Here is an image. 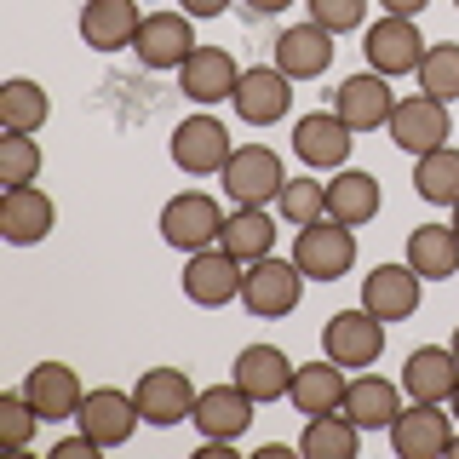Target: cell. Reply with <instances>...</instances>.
<instances>
[{"label":"cell","mask_w":459,"mask_h":459,"mask_svg":"<svg viewBox=\"0 0 459 459\" xmlns=\"http://www.w3.org/2000/svg\"><path fill=\"white\" fill-rule=\"evenodd\" d=\"M299 299H305V270L293 264V258H253L247 276H241V305H247L258 322H281V316L299 310Z\"/></svg>","instance_id":"1"},{"label":"cell","mask_w":459,"mask_h":459,"mask_svg":"<svg viewBox=\"0 0 459 459\" xmlns=\"http://www.w3.org/2000/svg\"><path fill=\"white\" fill-rule=\"evenodd\" d=\"M230 212L212 201L207 190H184L161 207V241L172 253H201V247H219V230Z\"/></svg>","instance_id":"2"},{"label":"cell","mask_w":459,"mask_h":459,"mask_svg":"<svg viewBox=\"0 0 459 459\" xmlns=\"http://www.w3.org/2000/svg\"><path fill=\"white\" fill-rule=\"evenodd\" d=\"M293 264L305 270V281H339L356 264V236L339 219H316L293 236Z\"/></svg>","instance_id":"3"},{"label":"cell","mask_w":459,"mask_h":459,"mask_svg":"<svg viewBox=\"0 0 459 459\" xmlns=\"http://www.w3.org/2000/svg\"><path fill=\"white\" fill-rule=\"evenodd\" d=\"M172 167L190 172V178H219L224 161L236 155V143H230V126L219 115H190V121L172 126Z\"/></svg>","instance_id":"4"},{"label":"cell","mask_w":459,"mask_h":459,"mask_svg":"<svg viewBox=\"0 0 459 459\" xmlns=\"http://www.w3.org/2000/svg\"><path fill=\"white\" fill-rule=\"evenodd\" d=\"M385 327H391V322H379V316L362 310V305L339 310V316H327V327H322V356H333L339 368L368 373L385 356Z\"/></svg>","instance_id":"5"},{"label":"cell","mask_w":459,"mask_h":459,"mask_svg":"<svg viewBox=\"0 0 459 459\" xmlns=\"http://www.w3.org/2000/svg\"><path fill=\"white\" fill-rule=\"evenodd\" d=\"M219 178H224V195L236 201V207H264V201L281 195L287 172H281V155L270 150V143H241L224 161Z\"/></svg>","instance_id":"6"},{"label":"cell","mask_w":459,"mask_h":459,"mask_svg":"<svg viewBox=\"0 0 459 459\" xmlns=\"http://www.w3.org/2000/svg\"><path fill=\"white\" fill-rule=\"evenodd\" d=\"M241 276H247V264H241L236 253H224V247H201V253L184 258L178 287H184V299H190V305L219 310V305H230V299H241Z\"/></svg>","instance_id":"7"},{"label":"cell","mask_w":459,"mask_h":459,"mask_svg":"<svg viewBox=\"0 0 459 459\" xmlns=\"http://www.w3.org/2000/svg\"><path fill=\"white\" fill-rule=\"evenodd\" d=\"M430 40L420 35V18H396V12H385L379 23H368V69H379V75H420V57H425Z\"/></svg>","instance_id":"8"},{"label":"cell","mask_w":459,"mask_h":459,"mask_svg":"<svg viewBox=\"0 0 459 459\" xmlns=\"http://www.w3.org/2000/svg\"><path fill=\"white\" fill-rule=\"evenodd\" d=\"M391 143L402 155H430V150H442L448 143V104L442 98H430V92H413V98H396V109H391Z\"/></svg>","instance_id":"9"},{"label":"cell","mask_w":459,"mask_h":459,"mask_svg":"<svg viewBox=\"0 0 459 459\" xmlns=\"http://www.w3.org/2000/svg\"><path fill=\"white\" fill-rule=\"evenodd\" d=\"M391 448L396 459H437L454 448V413L448 402H408L391 425Z\"/></svg>","instance_id":"10"},{"label":"cell","mask_w":459,"mask_h":459,"mask_svg":"<svg viewBox=\"0 0 459 459\" xmlns=\"http://www.w3.org/2000/svg\"><path fill=\"white\" fill-rule=\"evenodd\" d=\"M195 47H201V40H195V18H190V12H143L138 40H133V52H138L143 69H184V57H190Z\"/></svg>","instance_id":"11"},{"label":"cell","mask_w":459,"mask_h":459,"mask_svg":"<svg viewBox=\"0 0 459 459\" xmlns=\"http://www.w3.org/2000/svg\"><path fill=\"white\" fill-rule=\"evenodd\" d=\"M195 385H190V373L184 368H150L138 379V413H143V425H155V430H167V425H184V420H195Z\"/></svg>","instance_id":"12"},{"label":"cell","mask_w":459,"mask_h":459,"mask_svg":"<svg viewBox=\"0 0 459 459\" xmlns=\"http://www.w3.org/2000/svg\"><path fill=\"white\" fill-rule=\"evenodd\" d=\"M351 143H356V133L339 121V109H310L293 121V155L310 172H339L351 161Z\"/></svg>","instance_id":"13"},{"label":"cell","mask_w":459,"mask_h":459,"mask_svg":"<svg viewBox=\"0 0 459 459\" xmlns=\"http://www.w3.org/2000/svg\"><path fill=\"white\" fill-rule=\"evenodd\" d=\"M138 420H143V413H138L133 391H115V385L86 391L81 413H75V425L98 442V448H126V442H133V430H138Z\"/></svg>","instance_id":"14"},{"label":"cell","mask_w":459,"mask_h":459,"mask_svg":"<svg viewBox=\"0 0 459 459\" xmlns=\"http://www.w3.org/2000/svg\"><path fill=\"white\" fill-rule=\"evenodd\" d=\"M333 109H339V121L351 126V133H379V126H391V109H396L391 75H379V69H362V75L339 81Z\"/></svg>","instance_id":"15"},{"label":"cell","mask_w":459,"mask_h":459,"mask_svg":"<svg viewBox=\"0 0 459 459\" xmlns=\"http://www.w3.org/2000/svg\"><path fill=\"white\" fill-rule=\"evenodd\" d=\"M425 276L402 258V264H373L362 276V310H373L379 322H408L413 310H420V287Z\"/></svg>","instance_id":"16"},{"label":"cell","mask_w":459,"mask_h":459,"mask_svg":"<svg viewBox=\"0 0 459 459\" xmlns=\"http://www.w3.org/2000/svg\"><path fill=\"white\" fill-rule=\"evenodd\" d=\"M230 104H236V115L247 126H276L281 115L293 109V81H287L276 64H253V69H241Z\"/></svg>","instance_id":"17"},{"label":"cell","mask_w":459,"mask_h":459,"mask_svg":"<svg viewBox=\"0 0 459 459\" xmlns=\"http://www.w3.org/2000/svg\"><path fill=\"white\" fill-rule=\"evenodd\" d=\"M23 396L35 402V413L47 425H64V420H75V413H81L86 385H81V373L69 368V362H35V368H29V379H23Z\"/></svg>","instance_id":"18"},{"label":"cell","mask_w":459,"mask_h":459,"mask_svg":"<svg viewBox=\"0 0 459 459\" xmlns=\"http://www.w3.org/2000/svg\"><path fill=\"white\" fill-rule=\"evenodd\" d=\"M52 224H57V207H52V195L40 190V184H12V190L0 195V236H6L12 247L47 241Z\"/></svg>","instance_id":"19"},{"label":"cell","mask_w":459,"mask_h":459,"mask_svg":"<svg viewBox=\"0 0 459 459\" xmlns=\"http://www.w3.org/2000/svg\"><path fill=\"white\" fill-rule=\"evenodd\" d=\"M253 408H258V402L241 391L236 379L207 385V391L195 396V430H201V437H212V442H241V437H247V425H253Z\"/></svg>","instance_id":"20"},{"label":"cell","mask_w":459,"mask_h":459,"mask_svg":"<svg viewBox=\"0 0 459 459\" xmlns=\"http://www.w3.org/2000/svg\"><path fill=\"white\" fill-rule=\"evenodd\" d=\"M236 81H241V64L224 47H195L178 69V92L190 104H224V98H236Z\"/></svg>","instance_id":"21"},{"label":"cell","mask_w":459,"mask_h":459,"mask_svg":"<svg viewBox=\"0 0 459 459\" xmlns=\"http://www.w3.org/2000/svg\"><path fill=\"white\" fill-rule=\"evenodd\" d=\"M344 391H351V379H344V368L333 356H316V362L293 368V385H287V402H293L305 420L316 413H339L344 408Z\"/></svg>","instance_id":"22"},{"label":"cell","mask_w":459,"mask_h":459,"mask_svg":"<svg viewBox=\"0 0 459 459\" xmlns=\"http://www.w3.org/2000/svg\"><path fill=\"white\" fill-rule=\"evenodd\" d=\"M454 385H459V356L448 344L408 351V362H402V391H408V402H448Z\"/></svg>","instance_id":"23"},{"label":"cell","mask_w":459,"mask_h":459,"mask_svg":"<svg viewBox=\"0 0 459 459\" xmlns=\"http://www.w3.org/2000/svg\"><path fill=\"white\" fill-rule=\"evenodd\" d=\"M138 0H86L81 6V40L92 52H126L138 40Z\"/></svg>","instance_id":"24"},{"label":"cell","mask_w":459,"mask_h":459,"mask_svg":"<svg viewBox=\"0 0 459 459\" xmlns=\"http://www.w3.org/2000/svg\"><path fill=\"white\" fill-rule=\"evenodd\" d=\"M327 64H333V29H322V23H293V29H281V40H276V69L287 81H316V75H327Z\"/></svg>","instance_id":"25"},{"label":"cell","mask_w":459,"mask_h":459,"mask_svg":"<svg viewBox=\"0 0 459 459\" xmlns=\"http://www.w3.org/2000/svg\"><path fill=\"white\" fill-rule=\"evenodd\" d=\"M230 379L253 402H281L287 385H293V362H287V351H276V344H247V351L236 356V373H230Z\"/></svg>","instance_id":"26"},{"label":"cell","mask_w":459,"mask_h":459,"mask_svg":"<svg viewBox=\"0 0 459 459\" xmlns=\"http://www.w3.org/2000/svg\"><path fill=\"white\" fill-rule=\"evenodd\" d=\"M379 178L373 172H356V167H339L333 178H327V219H339V224H351V230H362L379 219Z\"/></svg>","instance_id":"27"},{"label":"cell","mask_w":459,"mask_h":459,"mask_svg":"<svg viewBox=\"0 0 459 459\" xmlns=\"http://www.w3.org/2000/svg\"><path fill=\"white\" fill-rule=\"evenodd\" d=\"M402 396H408V391H402V385H391V379H379V373H356L351 391H344V413H351L362 430H391L396 413L408 408Z\"/></svg>","instance_id":"28"},{"label":"cell","mask_w":459,"mask_h":459,"mask_svg":"<svg viewBox=\"0 0 459 459\" xmlns=\"http://www.w3.org/2000/svg\"><path fill=\"white\" fill-rule=\"evenodd\" d=\"M408 264L425 281H448L459 276V230L454 224H413L408 230Z\"/></svg>","instance_id":"29"},{"label":"cell","mask_w":459,"mask_h":459,"mask_svg":"<svg viewBox=\"0 0 459 459\" xmlns=\"http://www.w3.org/2000/svg\"><path fill=\"white\" fill-rule=\"evenodd\" d=\"M219 247L236 253L241 264L270 258V253H276V219H270L264 207H230V219H224V230H219Z\"/></svg>","instance_id":"30"},{"label":"cell","mask_w":459,"mask_h":459,"mask_svg":"<svg viewBox=\"0 0 459 459\" xmlns=\"http://www.w3.org/2000/svg\"><path fill=\"white\" fill-rule=\"evenodd\" d=\"M356 448H362V425L344 408L305 420V437H299V454L305 459H356Z\"/></svg>","instance_id":"31"},{"label":"cell","mask_w":459,"mask_h":459,"mask_svg":"<svg viewBox=\"0 0 459 459\" xmlns=\"http://www.w3.org/2000/svg\"><path fill=\"white\" fill-rule=\"evenodd\" d=\"M47 121H52L47 86H35V81H23V75L0 86V126H6V133H40Z\"/></svg>","instance_id":"32"},{"label":"cell","mask_w":459,"mask_h":459,"mask_svg":"<svg viewBox=\"0 0 459 459\" xmlns=\"http://www.w3.org/2000/svg\"><path fill=\"white\" fill-rule=\"evenodd\" d=\"M413 190H420L430 207H454L459 201V150L454 143H442V150H430L413 161Z\"/></svg>","instance_id":"33"},{"label":"cell","mask_w":459,"mask_h":459,"mask_svg":"<svg viewBox=\"0 0 459 459\" xmlns=\"http://www.w3.org/2000/svg\"><path fill=\"white\" fill-rule=\"evenodd\" d=\"M276 212H281L293 230L327 219V184H322V178H287L281 195H276Z\"/></svg>","instance_id":"34"},{"label":"cell","mask_w":459,"mask_h":459,"mask_svg":"<svg viewBox=\"0 0 459 459\" xmlns=\"http://www.w3.org/2000/svg\"><path fill=\"white\" fill-rule=\"evenodd\" d=\"M420 92L442 98V104H454V98H459V47H454V40L425 47V57H420Z\"/></svg>","instance_id":"35"},{"label":"cell","mask_w":459,"mask_h":459,"mask_svg":"<svg viewBox=\"0 0 459 459\" xmlns=\"http://www.w3.org/2000/svg\"><path fill=\"white\" fill-rule=\"evenodd\" d=\"M35 172H40V143L35 133H6L0 138V184H35Z\"/></svg>","instance_id":"36"},{"label":"cell","mask_w":459,"mask_h":459,"mask_svg":"<svg viewBox=\"0 0 459 459\" xmlns=\"http://www.w3.org/2000/svg\"><path fill=\"white\" fill-rule=\"evenodd\" d=\"M35 425H47V420H40L35 402L23 396V385L0 396V442H6V448H29V442H35Z\"/></svg>","instance_id":"37"},{"label":"cell","mask_w":459,"mask_h":459,"mask_svg":"<svg viewBox=\"0 0 459 459\" xmlns=\"http://www.w3.org/2000/svg\"><path fill=\"white\" fill-rule=\"evenodd\" d=\"M310 6V23L333 29V35H351V29L368 23V0H305Z\"/></svg>","instance_id":"38"},{"label":"cell","mask_w":459,"mask_h":459,"mask_svg":"<svg viewBox=\"0 0 459 459\" xmlns=\"http://www.w3.org/2000/svg\"><path fill=\"white\" fill-rule=\"evenodd\" d=\"M52 454H57V459H98L104 448H98V442H92V437H86V430H81V437H64V442H57Z\"/></svg>","instance_id":"39"},{"label":"cell","mask_w":459,"mask_h":459,"mask_svg":"<svg viewBox=\"0 0 459 459\" xmlns=\"http://www.w3.org/2000/svg\"><path fill=\"white\" fill-rule=\"evenodd\" d=\"M224 6H230V0H178V12H190L195 23H201V18H219Z\"/></svg>","instance_id":"40"},{"label":"cell","mask_w":459,"mask_h":459,"mask_svg":"<svg viewBox=\"0 0 459 459\" xmlns=\"http://www.w3.org/2000/svg\"><path fill=\"white\" fill-rule=\"evenodd\" d=\"M379 6H385V12H396V18H420L430 0H379Z\"/></svg>","instance_id":"41"},{"label":"cell","mask_w":459,"mask_h":459,"mask_svg":"<svg viewBox=\"0 0 459 459\" xmlns=\"http://www.w3.org/2000/svg\"><path fill=\"white\" fill-rule=\"evenodd\" d=\"M247 6H253V12H264V18H270V12H287L293 0H247Z\"/></svg>","instance_id":"42"},{"label":"cell","mask_w":459,"mask_h":459,"mask_svg":"<svg viewBox=\"0 0 459 459\" xmlns=\"http://www.w3.org/2000/svg\"><path fill=\"white\" fill-rule=\"evenodd\" d=\"M448 413H454V420H459V385H454V396H448Z\"/></svg>","instance_id":"43"},{"label":"cell","mask_w":459,"mask_h":459,"mask_svg":"<svg viewBox=\"0 0 459 459\" xmlns=\"http://www.w3.org/2000/svg\"><path fill=\"white\" fill-rule=\"evenodd\" d=\"M448 351H454V356H459V327H454V339H448Z\"/></svg>","instance_id":"44"},{"label":"cell","mask_w":459,"mask_h":459,"mask_svg":"<svg viewBox=\"0 0 459 459\" xmlns=\"http://www.w3.org/2000/svg\"><path fill=\"white\" fill-rule=\"evenodd\" d=\"M448 224H454V230H459V201H454V219H448Z\"/></svg>","instance_id":"45"},{"label":"cell","mask_w":459,"mask_h":459,"mask_svg":"<svg viewBox=\"0 0 459 459\" xmlns=\"http://www.w3.org/2000/svg\"><path fill=\"white\" fill-rule=\"evenodd\" d=\"M448 454H459V430H454V448H448Z\"/></svg>","instance_id":"46"},{"label":"cell","mask_w":459,"mask_h":459,"mask_svg":"<svg viewBox=\"0 0 459 459\" xmlns=\"http://www.w3.org/2000/svg\"><path fill=\"white\" fill-rule=\"evenodd\" d=\"M454 6H459V0H454Z\"/></svg>","instance_id":"47"}]
</instances>
